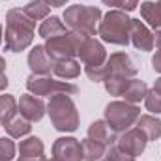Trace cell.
Returning a JSON list of instances; mask_svg holds the SVG:
<instances>
[{"label":"cell","instance_id":"1","mask_svg":"<svg viewBox=\"0 0 161 161\" xmlns=\"http://www.w3.org/2000/svg\"><path fill=\"white\" fill-rule=\"evenodd\" d=\"M36 21H32L23 9H9L6 15V51L19 53L30 47L34 41Z\"/></svg>","mask_w":161,"mask_h":161},{"label":"cell","instance_id":"2","mask_svg":"<svg viewBox=\"0 0 161 161\" xmlns=\"http://www.w3.org/2000/svg\"><path fill=\"white\" fill-rule=\"evenodd\" d=\"M47 113L49 118L53 122L54 129L64 131V133H71L79 127V113L77 107L73 103V99L68 94H56L51 97L49 105H47Z\"/></svg>","mask_w":161,"mask_h":161},{"label":"cell","instance_id":"3","mask_svg":"<svg viewBox=\"0 0 161 161\" xmlns=\"http://www.w3.org/2000/svg\"><path fill=\"white\" fill-rule=\"evenodd\" d=\"M64 19H66V26H69L73 32H79L90 38V36H96L97 32L99 21H101V9L96 6L75 4L66 8Z\"/></svg>","mask_w":161,"mask_h":161},{"label":"cell","instance_id":"4","mask_svg":"<svg viewBox=\"0 0 161 161\" xmlns=\"http://www.w3.org/2000/svg\"><path fill=\"white\" fill-rule=\"evenodd\" d=\"M129 28H131V19L127 17V13L122 9H113L99 21L97 34L107 43L127 45L129 43Z\"/></svg>","mask_w":161,"mask_h":161},{"label":"cell","instance_id":"5","mask_svg":"<svg viewBox=\"0 0 161 161\" xmlns=\"http://www.w3.org/2000/svg\"><path fill=\"white\" fill-rule=\"evenodd\" d=\"M88 36L79 34V32H68V34H62V36H54L51 40H47V43L43 45L47 54L54 60V62H60V60H69L73 58L75 54H79L80 45L86 41Z\"/></svg>","mask_w":161,"mask_h":161},{"label":"cell","instance_id":"6","mask_svg":"<svg viewBox=\"0 0 161 161\" xmlns=\"http://www.w3.org/2000/svg\"><path fill=\"white\" fill-rule=\"evenodd\" d=\"M139 116H141V109L127 101H113L105 107V122L116 135L129 129Z\"/></svg>","mask_w":161,"mask_h":161},{"label":"cell","instance_id":"7","mask_svg":"<svg viewBox=\"0 0 161 161\" xmlns=\"http://www.w3.org/2000/svg\"><path fill=\"white\" fill-rule=\"evenodd\" d=\"M26 88L30 94L34 96H56V94H77V86L75 84H69V82H64V80H56L51 79L47 75H30L26 79Z\"/></svg>","mask_w":161,"mask_h":161},{"label":"cell","instance_id":"8","mask_svg":"<svg viewBox=\"0 0 161 161\" xmlns=\"http://www.w3.org/2000/svg\"><path fill=\"white\" fill-rule=\"evenodd\" d=\"M146 142H148L146 135H144L139 127H133V129H125V131L118 133L114 144H116L120 150H124L125 154L137 158V156H141V154L144 152Z\"/></svg>","mask_w":161,"mask_h":161},{"label":"cell","instance_id":"9","mask_svg":"<svg viewBox=\"0 0 161 161\" xmlns=\"http://www.w3.org/2000/svg\"><path fill=\"white\" fill-rule=\"evenodd\" d=\"M53 156L58 161H82V142L75 137H60L53 144Z\"/></svg>","mask_w":161,"mask_h":161},{"label":"cell","instance_id":"10","mask_svg":"<svg viewBox=\"0 0 161 161\" xmlns=\"http://www.w3.org/2000/svg\"><path fill=\"white\" fill-rule=\"evenodd\" d=\"M79 56L80 62L90 68V66H101L105 64V58H107V53H105V47L94 38H86V41L80 45L79 49Z\"/></svg>","mask_w":161,"mask_h":161},{"label":"cell","instance_id":"11","mask_svg":"<svg viewBox=\"0 0 161 161\" xmlns=\"http://www.w3.org/2000/svg\"><path fill=\"white\" fill-rule=\"evenodd\" d=\"M54 60L47 54L43 45H36L28 54V68L34 75H49L54 69Z\"/></svg>","mask_w":161,"mask_h":161},{"label":"cell","instance_id":"12","mask_svg":"<svg viewBox=\"0 0 161 161\" xmlns=\"http://www.w3.org/2000/svg\"><path fill=\"white\" fill-rule=\"evenodd\" d=\"M19 113L23 118H26L28 122H40L45 114V103L41 101L40 97H36L34 94H26V96H21L19 103Z\"/></svg>","mask_w":161,"mask_h":161},{"label":"cell","instance_id":"13","mask_svg":"<svg viewBox=\"0 0 161 161\" xmlns=\"http://www.w3.org/2000/svg\"><path fill=\"white\" fill-rule=\"evenodd\" d=\"M129 40L131 43L141 49V51H152L154 49V34L148 30V26L141 19H131V28H129Z\"/></svg>","mask_w":161,"mask_h":161},{"label":"cell","instance_id":"14","mask_svg":"<svg viewBox=\"0 0 161 161\" xmlns=\"http://www.w3.org/2000/svg\"><path fill=\"white\" fill-rule=\"evenodd\" d=\"M107 64H109L113 75H120V77L133 79L137 75V71H139V68L135 66V62L131 60V56L125 54V53H114V54H111V58L107 60Z\"/></svg>","mask_w":161,"mask_h":161},{"label":"cell","instance_id":"15","mask_svg":"<svg viewBox=\"0 0 161 161\" xmlns=\"http://www.w3.org/2000/svg\"><path fill=\"white\" fill-rule=\"evenodd\" d=\"M116 133L109 127V124L105 120H96L90 124L88 127V139H94L97 142H103L105 146H111L116 142Z\"/></svg>","mask_w":161,"mask_h":161},{"label":"cell","instance_id":"16","mask_svg":"<svg viewBox=\"0 0 161 161\" xmlns=\"http://www.w3.org/2000/svg\"><path fill=\"white\" fill-rule=\"evenodd\" d=\"M137 127L146 135L148 141H156L161 137V120L159 118H154L150 114H142L137 118Z\"/></svg>","mask_w":161,"mask_h":161},{"label":"cell","instance_id":"17","mask_svg":"<svg viewBox=\"0 0 161 161\" xmlns=\"http://www.w3.org/2000/svg\"><path fill=\"white\" fill-rule=\"evenodd\" d=\"M62 34H68V28L58 17H47L40 25V36L45 40H51V38L62 36Z\"/></svg>","mask_w":161,"mask_h":161},{"label":"cell","instance_id":"18","mask_svg":"<svg viewBox=\"0 0 161 161\" xmlns=\"http://www.w3.org/2000/svg\"><path fill=\"white\" fill-rule=\"evenodd\" d=\"M141 15L156 30L161 28V4L159 2H150V0L148 2H142L141 4Z\"/></svg>","mask_w":161,"mask_h":161},{"label":"cell","instance_id":"19","mask_svg":"<svg viewBox=\"0 0 161 161\" xmlns=\"http://www.w3.org/2000/svg\"><path fill=\"white\" fill-rule=\"evenodd\" d=\"M146 92H148V86H146V82L144 80H139V79H131L129 80V86L125 88V92H124V99L127 101V103H139V101H144V96H146Z\"/></svg>","mask_w":161,"mask_h":161},{"label":"cell","instance_id":"20","mask_svg":"<svg viewBox=\"0 0 161 161\" xmlns=\"http://www.w3.org/2000/svg\"><path fill=\"white\" fill-rule=\"evenodd\" d=\"M53 73L60 79H75L80 75V64L77 60L69 58V60H60L54 64V69Z\"/></svg>","mask_w":161,"mask_h":161},{"label":"cell","instance_id":"21","mask_svg":"<svg viewBox=\"0 0 161 161\" xmlns=\"http://www.w3.org/2000/svg\"><path fill=\"white\" fill-rule=\"evenodd\" d=\"M17 111H19V107H17L15 97L9 94H2L0 96V124L6 125L8 122H11L15 118Z\"/></svg>","mask_w":161,"mask_h":161},{"label":"cell","instance_id":"22","mask_svg":"<svg viewBox=\"0 0 161 161\" xmlns=\"http://www.w3.org/2000/svg\"><path fill=\"white\" fill-rule=\"evenodd\" d=\"M107 152V146L103 142H97L94 139H84L82 141V158L84 161H99Z\"/></svg>","mask_w":161,"mask_h":161},{"label":"cell","instance_id":"23","mask_svg":"<svg viewBox=\"0 0 161 161\" xmlns=\"http://www.w3.org/2000/svg\"><path fill=\"white\" fill-rule=\"evenodd\" d=\"M43 156V142L38 137H28L19 144V158H40Z\"/></svg>","mask_w":161,"mask_h":161},{"label":"cell","instance_id":"24","mask_svg":"<svg viewBox=\"0 0 161 161\" xmlns=\"http://www.w3.org/2000/svg\"><path fill=\"white\" fill-rule=\"evenodd\" d=\"M4 127H6L8 135H9V137H13V139H19V137L28 135V133H30V129H32L30 122L26 120V118H23V116H15L11 122H8Z\"/></svg>","mask_w":161,"mask_h":161},{"label":"cell","instance_id":"25","mask_svg":"<svg viewBox=\"0 0 161 161\" xmlns=\"http://www.w3.org/2000/svg\"><path fill=\"white\" fill-rule=\"evenodd\" d=\"M23 11H25L32 21H41V19H47V15H49V11H51V6H47L43 0H30V2L23 8Z\"/></svg>","mask_w":161,"mask_h":161},{"label":"cell","instance_id":"26","mask_svg":"<svg viewBox=\"0 0 161 161\" xmlns=\"http://www.w3.org/2000/svg\"><path fill=\"white\" fill-rule=\"evenodd\" d=\"M129 77H120V75H111L105 80V90L111 96H124L125 88L129 86Z\"/></svg>","mask_w":161,"mask_h":161},{"label":"cell","instance_id":"27","mask_svg":"<svg viewBox=\"0 0 161 161\" xmlns=\"http://www.w3.org/2000/svg\"><path fill=\"white\" fill-rule=\"evenodd\" d=\"M84 73L88 75V79L94 80V82H105V80L113 75V71H111V68H109L107 62L101 64V66H90V68H84Z\"/></svg>","mask_w":161,"mask_h":161},{"label":"cell","instance_id":"28","mask_svg":"<svg viewBox=\"0 0 161 161\" xmlns=\"http://www.w3.org/2000/svg\"><path fill=\"white\" fill-rule=\"evenodd\" d=\"M144 105H146V111L154 113V114H159L161 113V94L158 90H148L146 96H144Z\"/></svg>","mask_w":161,"mask_h":161},{"label":"cell","instance_id":"29","mask_svg":"<svg viewBox=\"0 0 161 161\" xmlns=\"http://www.w3.org/2000/svg\"><path fill=\"white\" fill-rule=\"evenodd\" d=\"M105 156H107V159H109V161H135V158H133V156L125 154V152H124V150H120L116 144L107 146Z\"/></svg>","mask_w":161,"mask_h":161},{"label":"cell","instance_id":"30","mask_svg":"<svg viewBox=\"0 0 161 161\" xmlns=\"http://www.w3.org/2000/svg\"><path fill=\"white\" fill-rule=\"evenodd\" d=\"M15 156V144L11 139L2 137L0 139V161H9Z\"/></svg>","mask_w":161,"mask_h":161},{"label":"cell","instance_id":"31","mask_svg":"<svg viewBox=\"0 0 161 161\" xmlns=\"http://www.w3.org/2000/svg\"><path fill=\"white\" fill-rule=\"evenodd\" d=\"M107 6H116L122 11H133L139 6V0H101Z\"/></svg>","mask_w":161,"mask_h":161},{"label":"cell","instance_id":"32","mask_svg":"<svg viewBox=\"0 0 161 161\" xmlns=\"http://www.w3.org/2000/svg\"><path fill=\"white\" fill-rule=\"evenodd\" d=\"M152 68L161 73V47H158V51H156V54H154V58H152Z\"/></svg>","mask_w":161,"mask_h":161},{"label":"cell","instance_id":"33","mask_svg":"<svg viewBox=\"0 0 161 161\" xmlns=\"http://www.w3.org/2000/svg\"><path fill=\"white\" fill-rule=\"evenodd\" d=\"M47 6H53V8H60V6H66L68 0H43Z\"/></svg>","mask_w":161,"mask_h":161},{"label":"cell","instance_id":"34","mask_svg":"<svg viewBox=\"0 0 161 161\" xmlns=\"http://www.w3.org/2000/svg\"><path fill=\"white\" fill-rule=\"evenodd\" d=\"M6 86H8V77H6V73H2V75H0V92H2Z\"/></svg>","mask_w":161,"mask_h":161},{"label":"cell","instance_id":"35","mask_svg":"<svg viewBox=\"0 0 161 161\" xmlns=\"http://www.w3.org/2000/svg\"><path fill=\"white\" fill-rule=\"evenodd\" d=\"M19 161H47L45 156H40V158H19Z\"/></svg>","mask_w":161,"mask_h":161},{"label":"cell","instance_id":"36","mask_svg":"<svg viewBox=\"0 0 161 161\" xmlns=\"http://www.w3.org/2000/svg\"><path fill=\"white\" fill-rule=\"evenodd\" d=\"M154 43H156V47H161V28H159V30H156V36H154Z\"/></svg>","mask_w":161,"mask_h":161},{"label":"cell","instance_id":"37","mask_svg":"<svg viewBox=\"0 0 161 161\" xmlns=\"http://www.w3.org/2000/svg\"><path fill=\"white\" fill-rule=\"evenodd\" d=\"M4 69H6V60H4V58L0 56V75L4 73Z\"/></svg>","mask_w":161,"mask_h":161},{"label":"cell","instance_id":"38","mask_svg":"<svg viewBox=\"0 0 161 161\" xmlns=\"http://www.w3.org/2000/svg\"><path fill=\"white\" fill-rule=\"evenodd\" d=\"M154 90H158V92L161 94V77H159L158 80H156V84H154Z\"/></svg>","mask_w":161,"mask_h":161},{"label":"cell","instance_id":"39","mask_svg":"<svg viewBox=\"0 0 161 161\" xmlns=\"http://www.w3.org/2000/svg\"><path fill=\"white\" fill-rule=\"evenodd\" d=\"M0 43H2V25H0Z\"/></svg>","mask_w":161,"mask_h":161},{"label":"cell","instance_id":"40","mask_svg":"<svg viewBox=\"0 0 161 161\" xmlns=\"http://www.w3.org/2000/svg\"><path fill=\"white\" fill-rule=\"evenodd\" d=\"M47 161H49V159H47ZM51 161H58V159H54V158H53V159H51Z\"/></svg>","mask_w":161,"mask_h":161},{"label":"cell","instance_id":"41","mask_svg":"<svg viewBox=\"0 0 161 161\" xmlns=\"http://www.w3.org/2000/svg\"><path fill=\"white\" fill-rule=\"evenodd\" d=\"M159 4H161V0H159Z\"/></svg>","mask_w":161,"mask_h":161},{"label":"cell","instance_id":"42","mask_svg":"<svg viewBox=\"0 0 161 161\" xmlns=\"http://www.w3.org/2000/svg\"><path fill=\"white\" fill-rule=\"evenodd\" d=\"M105 161H109V159H105Z\"/></svg>","mask_w":161,"mask_h":161}]
</instances>
